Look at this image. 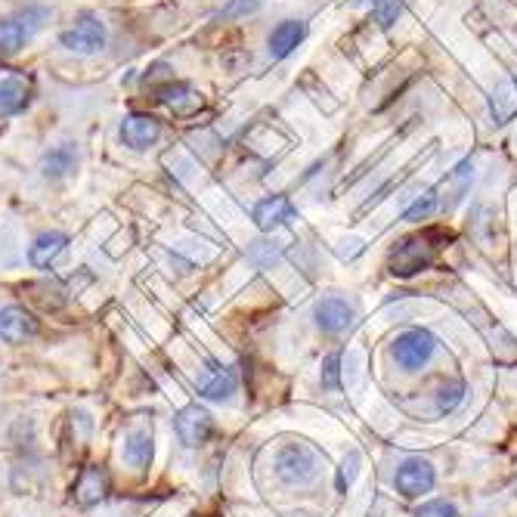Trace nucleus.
<instances>
[{
	"label": "nucleus",
	"mask_w": 517,
	"mask_h": 517,
	"mask_svg": "<svg viewBox=\"0 0 517 517\" xmlns=\"http://www.w3.org/2000/svg\"><path fill=\"white\" fill-rule=\"evenodd\" d=\"M273 468H276L279 483H285V487H310V483L319 477L322 459H319V452L310 443H304V440H285L276 449Z\"/></svg>",
	"instance_id": "obj_1"
},
{
	"label": "nucleus",
	"mask_w": 517,
	"mask_h": 517,
	"mask_svg": "<svg viewBox=\"0 0 517 517\" xmlns=\"http://www.w3.org/2000/svg\"><path fill=\"white\" fill-rule=\"evenodd\" d=\"M437 248L434 245V233H418V236H409L403 239L391 257H387V270H391L397 279H409V276H418L422 270H428L437 257Z\"/></svg>",
	"instance_id": "obj_2"
},
{
	"label": "nucleus",
	"mask_w": 517,
	"mask_h": 517,
	"mask_svg": "<svg viewBox=\"0 0 517 517\" xmlns=\"http://www.w3.org/2000/svg\"><path fill=\"white\" fill-rule=\"evenodd\" d=\"M437 353V338L428 329H406L397 335L394 347H391V357L400 369L406 372H418L431 363V357Z\"/></svg>",
	"instance_id": "obj_3"
},
{
	"label": "nucleus",
	"mask_w": 517,
	"mask_h": 517,
	"mask_svg": "<svg viewBox=\"0 0 517 517\" xmlns=\"http://www.w3.org/2000/svg\"><path fill=\"white\" fill-rule=\"evenodd\" d=\"M59 44L66 47V50H72V53H81V56L100 53L106 47V25L96 19V16L84 13L66 31H62Z\"/></svg>",
	"instance_id": "obj_4"
},
{
	"label": "nucleus",
	"mask_w": 517,
	"mask_h": 517,
	"mask_svg": "<svg viewBox=\"0 0 517 517\" xmlns=\"http://www.w3.org/2000/svg\"><path fill=\"white\" fill-rule=\"evenodd\" d=\"M434 483H437V471L428 459L422 456H412L406 459L397 474H394V487L403 499H422L434 490Z\"/></svg>",
	"instance_id": "obj_5"
},
{
	"label": "nucleus",
	"mask_w": 517,
	"mask_h": 517,
	"mask_svg": "<svg viewBox=\"0 0 517 517\" xmlns=\"http://www.w3.org/2000/svg\"><path fill=\"white\" fill-rule=\"evenodd\" d=\"M174 428H177V437H180L183 446L196 449V446H202V443L211 440V434H214V418L199 403H189V406H183L177 412Z\"/></svg>",
	"instance_id": "obj_6"
},
{
	"label": "nucleus",
	"mask_w": 517,
	"mask_h": 517,
	"mask_svg": "<svg viewBox=\"0 0 517 517\" xmlns=\"http://www.w3.org/2000/svg\"><path fill=\"white\" fill-rule=\"evenodd\" d=\"M196 387L205 400H230L239 387V378H236V369L223 366L217 360H205V366L196 378Z\"/></svg>",
	"instance_id": "obj_7"
},
{
	"label": "nucleus",
	"mask_w": 517,
	"mask_h": 517,
	"mask_svg": "<svg viewBox=\"0 0 517 517\" xmlns=\"http://www.w3.org/2000/svg\"><path fill=\"white\" fill-rule=\"evenodd\" d=\"M38 332H41V322L25 307L10 304V307L0 310V338H4L7 344H25L31 338H38Z\"/></svg>",
	"instance_id": "obj_8"
},
{
	"label": "nucleus",
	"mask_w": 517,
	"mask_h": 517,
	"mask_svg": "<svg viewBox=\"0 0 517 517\" xmlns=\"http://www.w3.org/2000/svg\"><path fill=\"white\" fill-rule=\"evenodd\" d=\"M158 137H161V121L152 118V115L134 112V115H127V118L121 121V143L131 146V149H137V152L155 146Z\"/></svg>",
	"instance_id": "obj_9"
},
{
	"label": "nucleus",
	"mask_w": 517,
	"mask_h": 517,
	"mask_svg": "<svg viewBox=\"0 0 517 517\" xmlns=\"http://www.w3.org/2000/svg\"><path fill=\"white\" fill-rule=\"evenodd\" d=\"M316 316V326L326 332V335H341L344 329L353 326V307L338 298V295H329V298H322L313 310Z\"/></svg>",
	"instance_id": "obj_10"
},
{
	"label": "nucleus",
	"mask_w": 517,
	"mask_h": 517,
	"mask_svg": "<svg viewBox=\"0 0 517 517\" xmlns=\"http://www.w3.org/2000/svg\"><path fill=\"white\" fill-rule=\"evenodd\" d=\"M69 245V236L66 233H41L35 242H31L28 248V264L35 270H47L56 264V257L66 251Z\"/></svg>",
	"instance_id": "obj_11"
},
{
	"label": "nucleus",
	"mask_w": 517,
	"mask_h": 517,
	"mask_svg": "<svg viewBox=\"0 0 517 517\" xmlns=\"http://www.w3.org/2000/svg\"><path fill=\"white\" fill-rule=\"evenodd\" d=\"M471 180H474V165H471V158L459 161L456 168H452L443 180V199L440 205L449 211V208H456L465 196H468V189H471Z\"/></svg>",
	"instance_id": "obj_12"
},
{
	"label": "nucleus",
	"mask_w": 517,
	"mask_h": 517,
	"mask_svg": "<svg viewBox=\"0 0 517 517\" xmlns=\"http://www.w3.org/2000/svg\"><path fill=\"white\" fill-rule=\"evenodd\" d=\"M38 25L28 22V16H7L0 19V56H13L25 47V41L31 38V31Z\"/></svg>",
	"instance_id": "obj_13"
},
{
	"label": "nucleus",
	"mask_w": 517,
	"mask_h": 517,
	"mask_svg": "<svg viewBox=\"0 0 517 517\" xmlns=\"http://www.w3.org/2000/svg\"><path fill=\"white\" fill-rule=\"evenodd\" d=\"M292 217H295V208L285 196H270L254 205V223H257V230H264V233L276 230V226L288 223Z\"/></svg>",
	"instance_id": "obj_14"
},
{
	"label": "nucleus",
	"mask_w": 517,
	"mask_h": 517,
	"mask_svg": "<svg viewBox=\"0 0 517 517\" xmlns=\"http://www.w3.org/2000/svg\"><path fill=\"white\" fill-rule=\"evenodd\" d=\"M307 35V25L298 19H285L270 31V56L273 59H285L288 53H295V47L304 41Z\"/></svg>",
	"instance_id": "obj_15"
},
{
	"label": "nucleus",
	"mask_w": 517,
	"mask_h": 517,
	"mask_svg": "<svg viewBox=\"0 0 517 517\" xmlns=\"http://www.w3.org/2000/svg\"><path fill=\"white\" fill-rule=\"evenodd\" d=\"M109 493V477L103 468H84L78 483H75V502L78 505H96L103 502Z\"/></svg>",
	"instance_id": "obj_16"
},
{
	"label": "nucleus",
	"mask_w": 517,
	"mask_h": 517,
	"mask_svg": "<svg viewBox=\"0 0 517 517\" xmlns=\"http://www.w3.org/2000/svg\"><path fill=\"white\" fill-rule=\"evenodd\" d=\"M124 462L134 471H146L152 465V434L149 431H131L124 437Z\"/></svg>",
	"instance_id": "obj_17"
},
{
	"label": "nucleus",
	"mask_w": 517,
	"mask_h": 517,
	"mask_svg": "<svg viewBox=\"0 0 517 517\" xmlns=\"http://www.w3.org/2000/svg\"><path fill=\"white\" fill-rule=\"evenodd\" d=\"M28 84L19 78H7L0 81V118H13L28 106Z\"/></svg>",
	"instance_id": "obj_18"
},
{
	"label": "nucleus",
	"mask_w": 517,
	"mask_h": 517,
	"mask_svg": "<svg viewBox=\"0 0 517 517\" xmlns=\"http://www.w3.org/2000/svg\"><path fill=\"white\" fill-rule=\"evenodd\" d=\"M514 115H517V81L505 78L493 90V118H496V124H508Z\"/></svg>",
	"instance_id": "obj_19"
},
{
	"label": "nucleus",
	"mask_w": 517,
	"mask_h": 517,
	"mask_svg": "<svg viewBox=\"0 0 517 517\" xmlns=\"http://www.w3.org/2000/svg\"><path fill=\"white\" fill-rule=\"evenodd\" d=\"M158 100L161 103H168L177 115H189V112H196L202 106V100L196 93H192L186 84H168V87H161L158 90Z\"/></svg>",
	"instance_id": "obj_20"
},
{
	"label": "nucleus",
	"mask_w": 517,
	"mask_h": 517,
	"mask_svg": "<svg viewBox=\"0 0 517 517\" xmlns=\"http://www.w3.org/2000/svg\"><path fill=\"white\" fill-rule=\"evenodd\" d=\"M75 168V149L69 143H62L56 149H50L41 161V171L47 180H59V177H66L69 171Z\"/></svg>",
	"instance_id": "obj_21"
},
{
	"label": "nucleus",
	"mask_w": 517,
	"mask_h": 517,
	"mask_svg": "<svg viewBox=\"0 0 517 517\" xmlns=\"http://www.w3.org/2000/svg\"><path fill=\"white\" fill-rule=\"evenodd\" d=\"M440 208V196H437V192L434 189H425L422 192V196H418L406 211H403V220L406 223H418V220H428L434 211Z\"/></svg>",
	"instance_id": "obj_22"
},
{
	"label": "nucleus",
	"mask_w": 517,
	"mask_h": 517,
	"mask_svg": "<svg viewBox=\"0 0 517 517\" xmlns=\"http://www.w3.org/2000/svg\"><path fill=\"white\" fill-rule=\"evenodd\" d=\"M465 391H468L465 381H446L437 394V412H443V415L456 412L465 403Z\"/></svg>",
	"instance_id": "obj_23"
},
{
	"label": "nucleus",
	"mask_w": 517,
	"mask_h": 517,
	"mask_svg": "<svg viewBox=\"0 0 517 517\" xmlns=\"http://www.w3.org/2000/svg\"><path fill=\"white\" fill-rule=\"evenodd\" d=\"M319 381L326 391H338L341 387V353H329L319 366Z\"/></svg>",
	"instance_id": "obj_24"
},
{
	"label": "nucleus",
	"mask_w": 517,
	"mask_h": 517,
	"mask_svg": "<svg viewBox=\"0 0 517 517\" xmlns=\"http://www.w3.org/2000/svg\"><path fill=\"white\" fill-rule=\"evenodd\" d=\"M403 13V4L400 0H372V19L381 25V28H391L397 22V16Z\"/></svg>",
	"instance_id": "obj_25"
},
{
	"label": "nucleus",
	"mask_w": 517,
	"mask_h": 517,
	"mask_svg": "<svg viewBox=\"0 0 517 517\" xmlns=\"http://www.w3.org/2000/svg\"><path fill=\"white\" fill-rule=\"evenodd\" d=\"M357 471H360V452H350V456L341 462L338 477H335V487H338V493H347V490H350V483L357 480Z\"/></svg>",
	"instance_id": "obj_26"
},
{
	"label": "nucleus",
	"mask_w": 517,
	"mask_h": 517,
	"mask_svg": "<svg viewBox=\"0 0 517 517\" xmlns=\"http://www.w3.org/2000/svg\"><path fill=\"white\" fill-rule=\"evenodd\" d=\"M415 517H462V514H459V508L452 505V502L431 499V502H425L422 508L415 511Z\"/></svg>",
	"instance_id": "obj_27"
},
{
	"label": "nucleus",
	"mask_w": 517,
	"mask_h": 517,
	"mask_svg": "<svg viewBox=\"0 0 517 517\" xmlns=\"http://www.w3.org/2000/svg\"><path fill=\"white\" fill-rule=\"evenodd\" d=\"M261 4H264V0H230V4L223 7V19H242V16H251Z\"/></svg>",
	"instance_id": "obj_28"
}]
</instances>
